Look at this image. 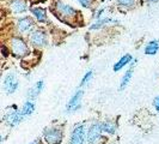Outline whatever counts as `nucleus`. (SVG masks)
I'll return each instance as SVG.
<instances>
[{
  "label": "nucleus",
  "mask_w": 159,
  "mask_h": 144,
  "mask_svg": "<svg viewBox=\"0 0 159 144\" xmlns=\"http://www.w3.org/2000/svg\"><path fill=\"white\" fill-rule=\"evenodd\" d=\"M85 143V127L84 125H79L74 128L71 136L70 144H84Z\"/></svg>",
  "instance_id": "4"
},
{
  "label": "nucleus",
  "mask_w": 159,
  "mask_h": 144,
  "mask_svg": "<svg viewBox=\"0 0 159 144\" xmlns=\"http://www.w3.org/2000/svg\"><path fill=\"white\" fill-rule=\"evenodd\" d=\"M11 48H12L13 54L17 56H24L29 53V48L26 46V43L22 39H18V37H13L11 40Z\"/></svg>",
  "instance_id": "1"
},
{
  "label": "nucleus",
  "mask_w": 159,
  "mask_h": 144,
  "mask_svg": "<svg viewBox=\"0 0 159 144\" xmlns=\"http://www.w3.org/2000/svg\"><path fill=\"white\" fill-rule=\"evenodd\" d=\"M56 10H57V12H59L60 15H62V16H65V17H68V18L74 17L77 15V11H75L74 8L71 7V6H68V5H65L62 2H57V4H56Z\"/></svg>",
  "instance_id": "7"
},
{
  "label": "nucleus",
  "mask_w": 159,
  "mask_h": 144,
  "mask_svg": "<svg viewBox=\"0 0 159 144\" xmlns=\"http://www.w3.org/2000/svg\"><path fill=\"white\" fill-rule=\"evenodd\" d=\"M34 103L32 102H30V101H26L25 103H24L23 108L20 109L22 111V113H23L24 117H28V115H30V114H32V112H34Z\"/></svg>",
  "instance_id": "18"
},
{
  "label": "nucleus",
  "mask_w": 159,
  "mask_h": 144,
  "mask_svg": "<svg viewBox=\"0 0 159 144\" xmlns=\"http://www.w3.org/2000/svg\"><path fill=\"white\" fill-rule=\"evenodd\" d=\"M31 12L35 15V17L37 18L39 22H44L47 19V15H46V10L41 7H34L31 10Z\"/></svg>",
  "instance_id": "15"
},
{
  "label": "nucleus",
  "mask_w": 159,
  "mask_h": 144,
  "mask_svg": "<svg viewBox=\"0 0 159 144\" xmlns=\"http://www.w3.org/2000/svg\"><path fill=\"white\" fill-rule=\"evenodd\" d=\"M30 42L35 46H44L47 42V36L43 31H34L30 36Z\"/></svg>",
  "instance_id": "8"
},
{
  "label": "nucleus",
  "mask_w": 159,
  "mask_h": 144,
  "mask_svg": "<svg viewBox=\"0 0 159 144\" xmlns=\"http://www.w3.org/2000/svg\"><path fill=\"white\" fill-rule=\"evenodd\" d=\"M109 22H115L114 19H109V18H105V19H102V21H97L93 25H91V29H98L101 26H103L104 24L109 23Z\"/></svg>",
  "instance_id": "19"
},
{
  "label": "nucleus",
  "mask_w": 159,
  "mask_h": 144,
  "mask_svg": "<svg viewBox=\"0 0 159 144\" xmlns=\"http://www.w3.org/2000/svg\"><path fill=\"white\" fill-rule=\"evenodd\" d=\"M42 88H43V80H40L34 88L29 91V96L30 97H32V98H35V97H37L39 96V94L41 93V90H42Z\"/></svg>",
  "instance_id": "17"
},
{
  "label": "nucleus",
  "mask_w": 159,
  "mask_h": 144,
  "mask_svg": "<svg viewBox=\"0 0 159 144\" xmlns=\"http://www.w3.org/2000/svg\"><path fill=\"white\" fill-rule=\"evenodd\" d=\"M92 73H93V71L92 70H90L89 72H86V74L84 76V78H83V80H81V85H84V84H86L89 80H90V78L92 77Z\"/></svg>",
  "instance_id": "21"
},
{
  "label": "nucleus",
  "mask_w": 159,
  "mask_h": 144,
  "mask_svg": "<svg viewBox=\"0 0 159 144\" xmlns=\"http://www.w3.org/2000/svg\"><path fill=\"white\" fill-rule=\"evenodd\" d=\"M11 8L15 13H22L26 10V2L24 0H12L11 1Z\"/></svg>",
  "instance_id": "11"
},
{
  "label": "nucleus",
  "mask_w": 159,
  "mask_h": 144,
  "mask_svg": "<svg viewBox=\"0 0 159 144\" xmlns=\"http://www.w3.org/2000/svg\"><path fill=\"white\" fill-rule=\"evenodd\" d=\"M34 25V22L31 21V18L29 17H24V18H20L17 23V26H18V30L20 32H26L29 31Z\"/></svg>",
  "instance_id": "9"
},
{
  "label": "nucleus",
  "mask_w": 159,
  "mask_h": 144,
  "mask_svg": "<svg viewBox=\"0 0 159 144\" xmlns=\"http://www.w3.org/2000/svg\"><path fill=\"white\" fill-rule=\"evenodd\" d=\"M153 104H154V107H156V109L159 112V97H156L154 98V101H153Z\"/></svg>",
  "instance_id": "23"
},
{
  "label": "nucleus",
  "mask_w": 159,
  "mask_h": 144,
  "mask_svg": "<svg viewBox=\"0 0 159 144\" xmlns=\"http://www.w3.org/2000/svg\"><path fill=\"white\" fill-rule=\"evenodd\" d=\"M44 141L48 144H59L62 141V132L59 128H49L44 132Z\"/></svg>",
  "instance_id": "2"
},
{
  "label": "nucleus",
  "mask_w": 159,
  "mask_h": 144,
  "mask_svg": "<svg viewBox=\"0 0 159 144\" xmlns=\"http://www.w3.org/2000/svg\"><path fill=\"white\" fill-rule=\"evenodd\" d=\"M18 85H19L18 79H17L16 76L13 73L6 76V78L4 80V89L6 90L7 94H13L17 90V88H18Z\"/></svg>",
  "instance_id": "5"
},
{
  "label": "nucleus",
  "mask_w": 159,
  "mask_h": 144,
  "mask_svg": "<svg viewBox=\"0 0 159 144\" xmlns=\"http://www.w3.org/2000/svg\"><path fill=\"white\" fill-rule=\"evenodd\" d=\"M135 63H136V60H135ZM135 63L132 65V66L129 67V70H127V72L125 73L123 78L121 80V85H120V89H121V90H123V89L127 87L128 83H129V80L132 78V74H133V69H134V66H135Z\"/></svg>",
  "instance_id": "12"
},
{
  "label": "nucleus",
  "mask_w": 159,
  "mask_h": 144,
  "mask_svg": "<svg viewBox=\"0 0 159 144\" xmlns=\"http://www.w3.org/2000/svg\"><path fill=\"white\" fill-rule=\"evenodd\" d=\"M159 50V41H151L145 47V53L147 55H154Z\"/></svg>",
  "instance_id": "13"
},
{
  "label": "nucleus",
  "mask_w": 159,
  "mask_h": 144,
  "mask_svg": "<svg viewBox=\"0 0 159 144\" xmlns=\"http://www.w3.org/2000/svg\"><path fill=\"white\" fill-rule=\"evenodd\" d=\"M130 61H132V55H130V54H126V55L122 56L119 61L114 65V71L121 70L123 66H126V65H127L128 63H130Z\"/></svg>",
  "instance_id": "14"
},
{
  "label": "nucleus",
  "mask_w": 159,
  "mask_h": 144,
  "mask_svg": "<svg viewBox=\"0 0 159 144\" xmlns=\"http://www.w3.org/2000/svg\"><path fill=\"white\" fill-rule=\"evenodd\" d=\"M81 96H83V90H78L74 95L72 96L71 101L67 104V109H68V111H74V109H77V108L79 107Z\"/></svg>",
  "instance_id": "10"
},
{
  "label": "nucleus",
  "mask_w": 159,
  "mask_h": 144,
  "mask_svg": "<svg viewBox=\"0 0 159 144\" xmlns=\"http://www.w3.org/2000/svg\"><path fill=\"white\" fill-rule=\"evenodd\" d=\"M151 1H157V0H151Z\"/></svg>",
  "instance_id": "25"
},
{
  "label": "nucleus",
  "mask_w": 159,
  "mask_h": 144,
  "mask_svg": "<svg viewBox=\"0 0 159 144\" xmlns=\"http://www.w3.org/2000/svg\"><path fill=\"white\" fill-rule=\"evenodd\" d=\"M31 144H40V142H39V139H36V141H34Z\"/></svg>",
  "instance_id": "24"
},
{
  "label": "nucleus",
  "mask_w": 159,
  "mask_h": 144,
  "mask_svg": "<svg viewBox=\"0 0 159 144\" xmlns=\"http://www.w3.org/2000/svg\"><path fill=\"white\" fill-rule=\"evenodd\" d=\"M117 1L121 6H127V7H130L135 4V0H117Z\"/></svg>",
  "instance_id": "20"
},
{
  "label": "nucleus",
  "mask_w": 159,
  "mask_h": 144,
  "mask_svg": "<svg viewBox=\"0 0 159 144\" xmlns=\"http://www.w3.org/2000/svg\"><path fill=\"white\" fill-rule=\"evenodd\" d=\"M101 132H102V127L99 122L93 124L88 132V141L90 144H96L99 139H101Z\"/></svg>",
  "instance_id": "3"
},
{
  "label": "nucleus",
  "mask_w": 159,
  "mask_h": 144,
  "mask_svg": "<svg viewBox=\"0 0 159 144\" xmlns=\"http://www.w3.org/2000/svg\"><path fill=\"white\" fill-rule=\"evenodd\" d=\"M78 1H79L84 7H89L90 6V2H91V0H78Z\"/></svg>",
  "instance_id": "22"
},
{
  "label": "nucleus",
  "mask_w": 159,
  "mask_h": 144,
  "mask_svg": "<svg viewBox=\"0 0 159 144\" xmlns=\"http://www.w3.org/2000/svg\"><path fill=\"white\" fill-rule=\"evenodd\" d=\"M24 115L22 111H11V112H8L6 115H5V120H6V122H7L8 125H11V126H16L18 125L22 120H23Z\"/></svg>",
  "instance_id": "6"
},
{
  "label": "nucleus",
  "mask_w": 159,
  "mask_h": 144,
  "mask_svg": "<svg viewBox=\"0 0 159 144\" xmlns=\"http://www.w3.org/2000/svg\"><path fill=\"white\" fill-rule=\"evenodd\" d=\"M101 127H102V131H105L108 133H115L116 132V126L112 122H110V121L101 122Z\"/></svg>",
  "instance_id": "16"
}]
</instances>
